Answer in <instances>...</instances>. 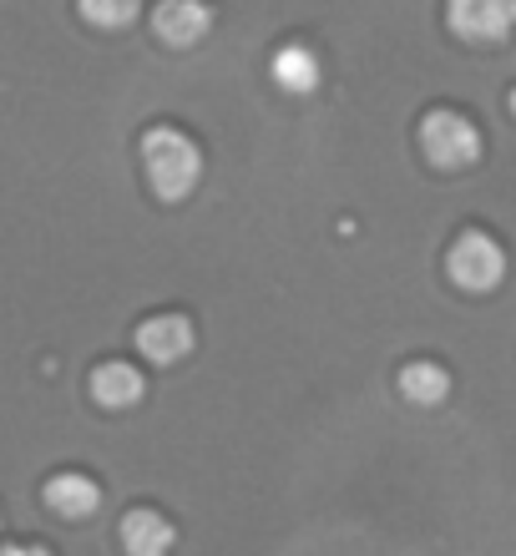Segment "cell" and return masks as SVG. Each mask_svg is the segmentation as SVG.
<instances>
[{"mask_svg":"<svg viewBox=\"0 0 516 556\" xmlns=\"http://www.w3.org/2000/svg\"><path fill=\"white\" fill-rule=\"evenodd\" d=\"M512 112H516V91H512Z\"/></svg>","mask_w":516,"mask_h":556,"instance_id":"cell-14","label":"cell"},{"mask_svg":"<svg viewBox=\"0 0 516 556\" xmlns=\"http://www.w3.org/2000/svg\"><path fill=\"white\" fill-rule=\"evenodd\" d=\"M76 11L97 30H127L142 15V0H76Z\"/></svg>","mask_w":516,"mask_h":556,"instance_id":"cell-12","label":"cell"},{"mask_svg":"<svg viewBox=\"0 0 516 556\" xmlns=\"http://www.w3.org/2000/svg\"><path fill=\"white\" fill-rule=\"evenodd\" d=\"M420 147H426V157L436 162V167L461 173V167H471V162L481 157V132H476V122L466 117V112L441 106V112H430V117L420 122Z\"/></svg>","mask_w":516,"mask_h":556,"instance_id":"cell-2","label":"cell"},{"mask_svg":"<svg viewBox=\"0 0 516 556\" xmlns=\"http://www.w3.org/2000/svg\"><path fill=\"white\" fill-rule=\"evenodd\" d=\"M445 268H451V278H456L466 293H491L506 278V253L491 233H476L471 228V233H461L456 243H451Z\"/></svg>","mask_w":516,"mask_h":556,"instance_id":"cell-3","label":"cell"},{"mask_svg":"<svg viewBox=\"0 0 516 556\" xmlns=\"http://www.w3.org/2000/svg\"><path fill=\"white\" fill-rule=\"evenodd\" d=\"M142 390H148V380H142V369L137 365L112 359V365L91 369V395H97V405H106V410H127V405H137Z\"/></svg>","mask_w":516,"mask_h":556,"instance_id":"cell-10","label":"cell"},{"mask_svg":"<svg viewBox=\"0 0 516 556\" xmlns=\"http://www.w3.org/2000/svg\"><path fill=\"white\" fill-rule=\"evenodd\" d=\"M274 81H279L289 97H310V91H319L325 66H319V56H314V46H304V41L279 46V51H274Z\"/></svg>","mask_w":516,"mask_h":556,"instance_id":"cell-9","label":"cell"},{"mask_svg":"<svg viewBox=\"0 0 516 556\" xmlns=\"http://www.w3.org/2000/svg\"><path fill=\"white\" fill-rule=\"evenodd\" d=\"M451 30L471 46H496L516 30V0H451Z\"/></svg>","mask_w":516,"mask_h":556,"instance_id":"cell-4","label":"cell"},{"mask_svg":"<svg viewBox=\"0 0 516 556\" xmlns=\"http://www.w3.org/2000/svg\"><path fill=\"white\" fill-rule=\"evenodd\" d=\"M152 30H158V41L188 51V46H198L213 30V11H207L203 0H158Z\"/></svg>","mask_w":516,"mask_h":556,"instance_id":"cell-5","label":"cell"},{"mask_svg":"<svg viewBox=\"0 0 516 556\" xmlns=\"http://www.w3.org/2000/svg\"><path fill=\"white\" fill-rule=\"evenodd\" d=\"M142 167H148V182L163 203H183L198 188V177H203V152L183 127H148Z\"/></svg>","mask_w":516,"mask_h":556,"instance_id":"cell-1","label":"cell"},{"mask_svg":"<svg viewBox=\"0 0 516 556\" xmlns=\"http://www.w3.org/2000/svg\"><path fill=\"white\" fill-rule=\"evenodd\" d=\"M46 506H51L61 521H87V516H97V506H102V485L91 481V476H81V470H61V476L46 481Z\"/></svg>","mask_w":516,"mask_h":556,"instance_id":"cell-6","label":"cell"},{"mask_svg":"<svg viewBox=\"0 0 516 556\" xmlns=\"http://www.w3.org/2000/svg\"><path fill=\"white\" fill-rule=\"evenodd\" d=\"M137 350L148 354L152 365H177L192 350V324L183 314H158L137 329Z\"/></svg>","mask_w":516,"mask_h":556,"instance_id":"cell-8","label":"cell"},{"mask_svg":"<svg viewBox=\"0 0 516 556\" xmlns=\"http://www.w3.org/2000/svg\"><path fill=\"white\" fill-rule=\"evenodd\" d=\"M0 556H51L46 546H30V542H15V546H0Z\"/></svg>","mask_w":516,"mask_h":556,"instance_id":"cell-13","label":"cell"},{"mask_svg":"<svg viewBox=\"0 0 516 556\" xmlns=\"http://www.w3.org/2000/svg\"><path fill=\"white\" fill-rule=\"evenodd\" d=\"M177 542V527L163 511L152 506H137V511L122 516V552L127 556H167Z\"/></svg>","mask_w":516,"mask_h":556,"instance_id":"cell-7","label":"cell"},{"mask_svg":"<svg viewBox=\"0 0 516 556\" xmlns=\"http://www.w3.org/2000/svg\"><path fill=\"white\" fill-rule=\"evenodd\" d=\"M400 395L411 405H441L451 395V375L441 365H430V359H415V365L400 369Z\"/></svg>","mask_w":516,"mask_h":556,"instance_id":"cell-11","label":"cell"}]
</instances>
